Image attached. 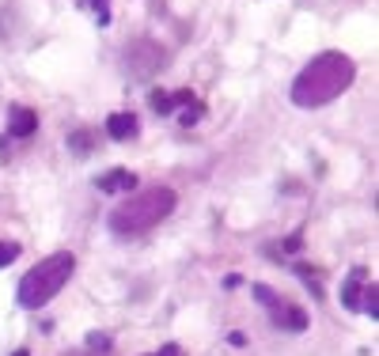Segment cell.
Returning a JSON list of instances; mask_svg holds the SVG:
<instances>
[{
	"label": "cell",
	"mask_w": 379,
	"mask_h": 356,
	"mask_svg": "<svg viewBox=\"0 0 379 356\" xmlns=\"http://www.w3.org/2000/svg\"><path fill=\"white\" fill-rule=\"evenodd\" d=\"M95 190L99 193H133L136 190V175L125 171V167H114V171L95 178Z\"/></svg>",
	"instance_id": "277c9868"
},
{
	"label": "cell",
	"mask_w": 379,
	"mask_h": 356,
	"mask_svg": "<svg viewBox=\"0 0 379 356\" xmlns=\"http://www.w3.org/2000/svg\"><path fill=\"white\" fill-rule=\"evenodd\" d=\"M107 133L114 136V141H129V136L136 133V118L133 114H110L107 118Z\"/></svg>",
	"instance_id": "ba28073f"
},
{
	"label": "cell",
	"mask_w": 379,
	"mask_h": 356,
	"mask_svg": "<svg viewBox=\"0 0 379 356\" xmlns=\"http://www.w3.org/2000/svg\"><path fill=\"white\" fill-rule=\"evenodd\" d=\"M175 205H179V193H175L171 186L136 190L125 197V205H118L114 213H110V231H118V235H144V231H152L159 220H167V216L175 213Z\"/></svg>",
	"instance_id": "7a4b0ae2"
},
{
	"label": "cell",
	"mask_w": 379,
	"mask_h": 356,
	"mask_svg": "<svg viewBox=\"0 0 379 356\" xmlns=\"http://www.w3.org/2000/svg\"><path fill=\"white\" fill-rule=\"evenodd\" d=\"M201 118V107H197V103H190V107L186 110H182V114H179V121H182V125H193V121H197Z\"/></svg>",
	"instance_id": "9a60e30c"
},
{
	"label": "cell",
	"mask_w": 379,
	"mask_h": 356,
	"mask_svg": "<svg viewBox=\"0 0 379 356\" xmlns=\"http://www.w3.org/2000/svg\"><path fill=\"white\" fill-rule=\"evenodd\" d=\"M300 247H303V239H300V235H292V239L285 242V250H292V254H296V250H300Z\"/></svg>",
	"instance_id": "2e32d148"
},
{
	"label": "cell",
	"mask_w": 379,
	"mask_h": 356,
	"mask_svg": "<svg viewBox=\"0 0 379 356\" xmlns=\"http://www.w3.org/2000/svg\"><path fill=\"white\" fill-rule=\"evenodd\" d=\"M12 356H30V353H27V349H15V353H12Z\"/></svg>",
	"instance_id": "e0dca14e"
},
{
	"label": "cell",
	"mask_w": 379,
	"mask_h": 356,
	"mask_svg": "<svg viewBox=\"0 0 379 356\" xmlns=\"http://www.w3.org/2000/svg\"><path fill=\"white\" fill-rule=\"evenodd\" d=\"M72 269H76V258H72L69 250H58V254H50L46 262H38L35 269L19 281V307H27V311L46 307L64 285H69Z\"/></svg>",
	"instance_id": "3957f363"
},
{
	"label": "cell",
	"mask_w": 379,
	"mask_h": 356,
	"mask_svg": "<svg viewBox=\"0 0 379 356\" xmlns=\"http://www.w3.org/2000/svg\"><path fill=\"white\" fill-rule=\"evenodd\" d=\"M148 103H152V110H156V114H171V110H175V99L167 91H152Z\"/></svg>",
	"instance_id": "30bf717a"
},
{
	"label": "cell",
	"mask_w": 379,
	"mask_h": 356,
	"mask_svg": "<svg viewBox=\"0 0 379 356\" xmlns=\"http://www.w3.org/2000/svg\"><path fill=\"white\" fill-rule=\"evenodd\" d=\"M87 349L107 353V349H110V337H103V334H87Z\"/></svg>",
	"instance_id": "5bb4252c"
},
{
	"label": "cell",
	"mask_w": 379,
	"mask_h": 356,
	"mask_svg": "<svg viewBox=\"0 0 379 356\" xmlns=\"http://www.w3.org/2000/svg\"><path fill=\"white\" fill-rule=\"evenodd\" d=\"M69 148L76 152V156H87V152H91V129H76V133L69 136Z\"/></svg>",
	"instance_id": "9c48e42d"
},
{
	"label": "cell",
	"mask_w": 379,
	"mask_h": 356,
	"mask_svg": "<svg viewBox=\"0 0 379 356\" xmlns=\"http://www.w3.org/2000/svg\"><path fill=\"white\" fill-rule=\"evenodd\" d=\"M353 76H357L353 61L337 50H326L311 64H303V72L296 76L292 103L296 107H326L330 99H337V95L353 84Z\"/></svg>",
	"instance_id": "6da1fadb"
},
{
	"label": "cell",
	"mask_w": 379,
	"mask_h": 356,
	"mask_svg": "<svg viewBox=\"0 0 379 356\" xmlns=\"http://www.w3.org/2000/svg\"><path fill=\"white\" fill-rule=\"evenodd\" d=\"M360 307H364V311L372 314V322L379 319V288H376V285H368V288H364V299H360Z\"/></svg>",
	"instance_id": "8fae6325"
},
{
	"label": "cell",
	"mask_w": 379,
	"mask_h": 356,
	"mask_svg": "<svg viewBox=\"0 0 379 356\" xmlns=\"http://www.w3.org/2000/svg\"><path fill=\"white\" fill-rule=\"evenodd\" d=\"M35 129H38V114H35V110H27V107H12V110H8V133H12V136H19V141H23V136H30Z\"/></svg>",
	"instance_id": "5b68a950"
},
{
	"label": "cell",
	"mask_w": 379,
	"mask_h": 356,
	"mask_svg": "<svg viewBox=\"0 0 379 356\" xmlns=\"http://www.w3.org/2000/svg\"><path fill=\"white\" fill-rule=\"evenodd\" d=\"M251 292H254V299H258V303H262V307H270V311L281 303V299L273 296V288H265V285H251Z\"/></svg>",
	"instance_id": "7c38bea8"
},
{
	"label": "cell",
	"mask_w": 379,
	"mask_h": 356,
	"mask_svg": "<svg viewBox=\"0 0 379 356\" xmlns=\"http://www.w3.org/2000/svg\"><path fill=\"white\" fill-rule=\"evenodd\" d=\"M364 281H368V269H364V265H357V269L349 273V281L342 285V303L349 307V311H360V296H364V288H360V285H364Z\"/></svg>",
	"instance_id": "8992f818"
},
{
	"label": "cell",
	"mask_w": 379,
	"mask_h": 356,
	"mask_svg": "<svg viewBox=\"0 0 379 356\" xmlns=\"http://www.w3.org/2000/svg\"><path fill=\"white\" fill-rule=\"evenodd\" d=\"M273 322L285 326V330H292V334H300V330H308V311H303V307L277 303V307H273Z\"/></svg>",
	"instance_id": "52a82bcc"
},
{
	"label": "cell",
	"mask_w": 379,
	"mask_h": 356,
	"mask_svg": "<svg viewBox=\"0 0 379 356\" xmlns=\"http://www.w3.org/2000/svg\"><path fill=\"white\" fill-rule=\"evenodd\" d=\"M15 258H19V242H0V269L12 265Z\"/></svg>",
	"instance_id": "4fadbf2b"
}]
</instances>
